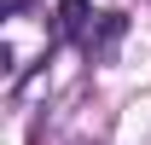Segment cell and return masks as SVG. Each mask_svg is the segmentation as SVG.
Instances as JSON below:
<instances>
[{
	"label": "cell",
	"mask_w": 151,
	"mask_h": 145,
	"mask_svg": "<svg viewBox=\"0 0 151 145\" xmlns=\"http://www.w3.org/2000/svg\"><path fill=\"white\" fill-rule=\"evenodd\" d=\"M87 35H93V6H87V0H58L52 41H81V47H87Z\"/></svg>",
	"instance_id": "1"
},
{
	"label": "cell",
	"mask_w": 151,
	"mask_h": 145,
	"mask_svg": "<svg viewBox=\"0 0 151 145\" xmlns=\"http://www.w3.org/2000/svg\"><path fill=\"white\" fill-rule=\"evenodd\" d=\"M122 29H128V18H122V12H105V18H99V29L87 35V52H93V58H111V47L122 41Z\"/></svg>",
	"instance_id": "2"
},
{
	"label": "cell",
	"mask_w": 151,
	"mask_h": 145,
	"mask_svg": "<svg viewBox=\"0 0 151 145\" xmlns=\"http://www.w3.org/2000/svg\"><path fill=\"white\" fill-rule=\"evenodd\" d=\"M23 6H29V0H0V12H6V18H12V12H23Z\"/></svg>",
	"instance_id": "3"
}]
</instances>
